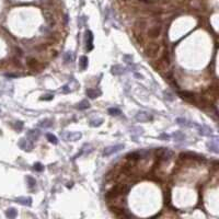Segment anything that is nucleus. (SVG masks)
Instances as JSON below:
<instances>
[{
	"mask_svg": "<svg viewBox=\"0 0 219 219\" xmlns=\"http://www.w3.org/2000/svg\"><path fill=\"white\" fill-rule=\"evenodd\" d=\"M129 187L124 183H120V184H116L115 186H113L108 193H106V196L105 197L108 199H114V198H117L118 196L123 195V194H126L128 192Z\"/></svg>",
	"mask_w": 219,
	"mask_h": 219,
	"instance_id": "nucleus-1",
	"label": "nucleus"
},
{
	"mask_svg": "<svg viewBox=\"0 0 219 219\" xmlns=\"http://www.w3.org/2000/svg\"><path fill=\"white\" fill-rule=\"evenodd\" d=\"M156 156H157V159L159 161H169L173 158L174 156V152L170 149H165V148H159L156 150Z\"/></svg>",
	"mask_w": 219,
	"mask_h": 219,
	"instance_id": "nucleus-2",
	"label": "nucleus"
},
{
	"mask_svg": "<svg viewBox=\"0 0 219 219\" xmlns=\"http://www.w3.org/2000/svg\"><path fill=\"white\" fill-rule=\"evenodd\" d=\"M145 52H146L147 57L149 58H155L158 56L160 52V45L156 42H152V43H149L145 48Z\"/></svg>",
	"mask_w": 219,
	"mask_h": 219,
	"instance_id": "nucleus-3",
	"label": "nucleus"
},
{
	"mask_svg": "<svg viewBox=\"0 0 219 219\" xmlns=\"http://www.w3.org/2000/svg\"><path fill=\"white\" fill-rule=\"evenodd\" d=\"M122 149H124V145H122V144H120V145H115V146H108V147H106V148H104L103 156L104 157H110L111 155L118 152V151H120Z\"/></svg>",
	"mask_w": 219,
	"mask_h": 219,
	"instance_id": "nucleus-4",
	"label": "nucleus"
},
{
	"mask_svg": "<svg viewBox=\"0 0 219 219\" xmlns=\"http://www.w3.org/2000/svg\"><path fill=\"white\" fill-rule=\"evenodd\" d=\"M136 120L140 122V123H146V122H149V120H152V115H151L149 112L146 111H139L135 116Z\"/></svg>",
	"mask_w": 219,
	"mask_h": 219,
	"instance_id": "nucleus-5",
	"label": "nucleus"
},
{
	"mask_svg": "<svg viewBox=\"0 0 219 219\" xmlns=\"http://www.w3.org/2000/svg\"><path fill=\"white\" fill-rule=\"evenodd\" d=\"M19 147L24 151H31L33 149V142L27 138H22L19 142Z\"/></svg>",
	"mask_w": 219,
	"mask_h": 219,
	"instance_id": "nucleus-6",
	"label": "nucleus"
},
{
	"mask_svg": "<svg viewBox=\"0 0 219 219\" xmlns=\"http://www.w3.org/2000/svg\"><path fill=\"white\" fill-rule=\"evenodd\" d=\"M81 133L79 132H73V133H67L65 135V138L67 142H77L81 138Z\"/></svg>",
	"mask_w": 219,
	"mask_h": 219,
	"instance_id": "nucleus-7",
	"label": "nucleus"
},
{
	"mask_svg": "<svg viewBox=\"0 0 219 219\" xmlns=\"http://www.w3.org/2000/svg\"><path fill=\"white\" fill-rule=\"evenodd\" d=\"M111 73L113 75H115V76H122V75H124L126 73V68L123 67L122 65H115V66L112 67Z\"/></svg>",
	"mask_w": 219,
	"mask_h": 219,
	"instance_id": "nucleus-8",
	"label": "nucleus"
},
{
	"mask_svg": "<svg viewBox=\"0 0 219 219\" xmlns=\"http://www.w3.org/2000/svg\"><path fill=\"white\" fill-rule=\"evenodd\" d=\"M160 33H161V26L155 25L154 27H151L150 30H149V32H148V36H149L150 39H156V37L159 36Z\"/></svg>",
	"mask_w": 219,
	"mask_h": 219,
	"instance_id": "nucleus-9",
	"label": "nucleus"
},
{
	"mask_svg": "<svg viewBox=\"0 0 219 219\" xmlns=\"http://www.w3.org/2000/svg\"><path fill=\"white\" fill-rule=\"evenodd\" d=\"M197 128H198V133L201 134V135H203V136H211V134H213V129L211 127H208V126H205V125L197 126Z\"/></svg>",
	"mask_w": 219,
	"mask_h": 219,
	"instance_id": "nucleus-10",
	"label": "nucleus"
},
{
	"mask_svg": "<svg viewBox=\"0 0 219 219\" xmlns=\"http://www.w3.org/2000/svg\"><path fill=\"white\" fill-rule=\"evenodd\" d=\"M86 43H87V49L91 51L93 48V35L90 31H87V36H86Z\"/></svg>",
	"mask_w": 219,
	"mask_h": 219,
	"instance_id": "nucleus-11",
	"label": "nucleus"
},
{
	"mask_svg": "<svg viewBox=\"0 0 219 219\" xmlns=\"http://www.w3.org/2000/svg\"><path fill=\"white\" fill-rule=\"evenodd\" d=\"M86 93L90 99H95V98H98L99 95H101V91L98 90V89H88V90L86 91Z\"/></svg>",
	"mask_w": 219,
	"mask_h": 219,
	"instance_id": "nucleus-12",
	"label": "nucleus"
},
{
	"mask_svg": "<svg viewBox=\"0 0 219 219\" xmlns=\"http://www.w3.org/2000/svg\"><path fill=\"white\" fill-rule=\"evenodd\" d=\"M15 201H17V203L24 205V206H31V204H32V198L31 197H18Z\"/></svg>",
	"mask_w": 219,
	"mask_h": 219,
	"instance_id": "nucleus-13",
	"label": "nucleus"
},
{
	"mask_svg": "<svg viewBox=\"0 0 219 219\" xmlns=\"http://www.w3.org/2000/svg\"><path fill=\"white\" fill-rule=\"evenodd\" d=\"M207 147L209 148V150L214 151L215 154H218L219 150H218V144H217V140H211V142H207Z\"/></svg>",
	"mask_w": 219,
	"mask_h": 219,
	"instance_id": "nucleus-14",
	"label": "nucleus"
},
{
	"mask_svg": "<svg viewBox=\"0 0 219 219\" xmlns=\"http://www.w3.org/2000/svg\"><path fill=\"white\" fill-rule=\"evenodd\" d=\"M179 95L181 98H183L185 100H193L194 99V93L189 92V91H179Z\"/></svg>",
	"mask_w": 219,
	"mask_h": 219,
	"instance_id": "nucleus-15",
	"label": "nucleus"
},
{
	"mask_svg": "<svg viewBox=\"0 0 219 219\" xmlns=\"http://www.w3.org/2000/svg\"><path fill=\"white\" fill-rule=\"evenodd\" d=\"M27 137L30 138L32 142L37 140L39 137V130H36V129H32V130H30V132L27 133Z\"/></svg>",
	"mask_w": 219,
	"mask_h": 219,
	"instance_id": "nucleus-16",
	"label": "nucleus"
},
{
	"mask_svg": "<svg viewBox=\"0 0 219 219\" xmlns=\"http://www.w3.org/2000/svg\"><path fill=\"white\" fill-rule=\"evenodd\" d=\"M39 127L42 128H49L53 126V120H49V118H45V120H42L39 122Z\"/></svg>",
	"mask_w": 219,
	"mask_h": 219,
	"instance_id": "nucleus-17",
	"label": "nucleus"
},
{
	"mask_svg": "<svg viewBox=\"0 0 219 219\" xmlns=\"http://www.w3.org/2000/svg\"><path fill=\"white\" fill-rule=\"evenodd\" d=\"M176 123L180 125V126H184V127H191V126H193V123H191V122H189L187 120H185V118H177L176 120Z\"/></svg>",
	"mask_w": 219,
	"mask_h": 219,
	"instance_id": "nucleus-18",
	"label": "nucleus"
},
{
	"mask_svg": "<svg viewBox=\"0 0 219 219\" xmlns=\"http://www.w3.org/2000/svg\"><path fill=\"white\" fill-rule=\"evenodd\" d=\"M79 66L82 70H86L87 67H88V57L86 56H81L80 57V60H79Z\"/></svg>",
	"mask_w": 219,
	"mask_h": 219,
	"instance_id": "nucleus-19",
	"label": "nucleus"
},
{
	"mask_svg": "<svg viewBox=\"0 0 219 219\" xmlns=\"http://www.w3.org/2000/svg\"><path fill=\"white\" fill-rule=\"evenodd\" d=\"M90 108V104H89V102H88L87 100H83L80 103L77 104L78 110H86V108Z\"/></svg>",
	"mask_w": 219,
	"mask_h": 219,
	"instance_id": "nucleus-20",
	"label": "nucleus"
},
{
	"mask_svg": "<svg viewBox=\"0 0 219 219\" xmlns=\"http://www.w3.org/2000/svg\"><path fill=\"white\" fill-rule=\"evenodd\" d=\"M17 215H18V213L14 208H9V209H7V211H6V216H7L8 218H15Z\"/></svg>",
	"mask_w": 219,
	"mask_h": 219,
	"instance_id": "nucleus-21",
	"label": "nucleus"
},
{
	"mask_svg": "<svg viewBox=\"0 0 219 219\" xmlns=\"http://www.w3.org/2000/svg\"><path fill=\"white\" fill-rule=\"evenodd\" d=\"M173 137H174L176 142H182V140L185 139V135L182 132H176V133L173 134Z\"/></svg>",
	"mask_w": 219,
	"mask_h": 219,
	"instance_id": "nucleus-22",
	"label": "nucleus"
},
{
	"mask_svg": "<svg viewBox=\"0 0 219 219\" xmlns=\"http://www.w3.org/2000/svg\"><path fill=\"white\" fill-rule=\"evenodd\" d=\"M102 123H103V120L102 118H98V120H92L90 122V125L92 126V127H99V126H101L102 125Z\"/></svg>",
	"mask_w": 219,
	"mask_h": 219,
	"instance_id": "nucleus-23",
	"label": "nucleus"
},
{
	"mask_svg": "<svg viewBox=\"0 0 219 219\" xmlns=\"http://www.w3.org/2000/svg\"><path fill=\"white\" fill-rule=\"evenodd\" d=\"M27 65H29L30 68L35 69V68H37V66H39V61L36 59H30L27 61Z\"/></svg>",
	"mask_w": 219,
	"mask_h": 219,
	"instance_id": "nucleus-24",
	"label": "nucleus"
},
{
	"mask_svg": "<svg viewBox=\"0 0 219 219\" xmlns=\"http://www.w3.org/2000/svg\"><path fill=\"white\" fill-rule=\"evenodd\" d=\"M64 58H65V61H66V63H71V61L73 60V54H71V52L66 53L64 56Z\"/></svg>",
	"mask_w": 219,
	"mask_h": 219,
	"instance_id": "nucleus-25",
	"label": "nucleus"
},
{
	"mask_svg": "<svg viewBox=\"0 0 219 219\" xmlns=\"http://www.w3.org/2000/svg\"><path fill=\"white\" fill-rule=\"evenodd\" d=\"M26 181H27V183H29L30 189H33L35 186V184H36V181H35V179H33L32 176H27V177H26Z\"/></svg>",
	"mask_w": 219,
	"mask_h": 219,
	"instance_id": "nucleus-26",
	"label": "nucleus"
},
{
	"mask_svg": "<svg viewBox=\"0 0 219 219\" xmlns=\"http://www.w3.org/2000/svg\"><path fill=\"white\" fill-rule=\"evenodd\" d=\"M46 137H47L48 142H52V144H57V142H58V140H57L56 136H54V135H52V134H47V135H46Z\"/></svg>",
	"mask_w": 219,
	"mask_h": 219,
	"instance_id": "nucleus-27",
	"label": "nucleus"
},
{
	"mask_svg": "<svg viewBox=\"0 0 219 219\" xmlns=\"http://www.w3.org/2000/svg\"><path fill=\"white\" fill-rule=\"evenodd\" d=\"M108 113L111 114V115H120V110H118V108H108Z\"/></svg>",
	"mask_w": 219,
	"mask_h": 219,
	"instance_id": "nucleus-28",
	"label": "nucleus"
},
{
	"mask_svg": "<svg viewBox=\"0 0 219 219\" xmlns=\"http://www.w3.org/2000/svg\"><path fill=\"white\" fill-rule=\"evenodd\" d=\"M34 170H35V171L41 172V171H43V170H44V167L42 165V163H39V162H37V163H35V164H34Z\"/></svg>",
	"mask_w": 219,
	"mask_h": 219,
	"instance_id": "nucleus-29",
	"label": "nucleus"
},
{
	"mask_svg": "<svg viewBox=\"0 0 219 219\" xmlns=\"http://www.w3.org/2000/svg\"><path fill=\"white\" fill-rule=\"evenodd\" d=\"M53 99H54V95L53 94H45L41 98V100H44V101H51Z\"/></svg>",
	"mask_w": 219,
	"mask_h": 219,
	"instance_id": "nucleus-30",
	"label": "nucleus"
},
{
	"mask_svg": "<svg viewBox=\"0 0 219 219\" xmlns=\"http://www.w3.org/2000/svg\"><path fill=\"white\" fill-rule=\"evenodd\" d=\"M61 91H63L64 93H68L69 91H70V88H69V87L66 85V86H64L63 88H61Z\"/></svg>",
	"mask_w": 219,
	"mask_h": 219,
	"instance_id": "nucleus-31",
	"label": "nucleus"
},
{
	"mask_svg": "<svg viewBox=\"0 0 219 219\" xmlns=\"http://www.w3.org/2000/svg\"><path fill=\"white\" fill-rule=\"evenodd\" d=\"M15 127H17L19 130H20V129H22V127H23V123H22V122H17V124H15Z\"/></svg>",
	"mask_w": 219,
	"mask_h": 219,
	"instance_id": "nucleus-32",
	"label": "nucleus"
},
{
	"mask_svg": "<svg viewBox=\"0 0 219 219\" xmlns=\"http://www.w3.org/2000/svg\"><path fill=\"white\" fill-rule=\"evenodd\" d=\"M164 95H165V99L170 100V101H172V100H173V98H172V94H170V93H168V92H164Z\"/></svg>",
	"mask_w": 219,
	"mask_h": 219,
	"instance_id": "nucleus-33",
	"label": "nucleus"
},
{
	"mask_svg": "<svg viewBox=\"0 0 219 219\" xmlns=\"http://www.w3.org/2000/svg\"><path fill=\"white\" fill-rule=\"evenodd\" d=\"M160 137H161V138H165V139H169V136H168V135H161Z\"/></svg>",
	"mask_w": 219,
	"mask_h": 219,
	"instance_id": "nucleus-34",
	"label": "nucleus"
}]
</instances>
